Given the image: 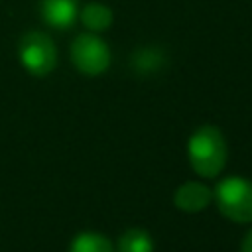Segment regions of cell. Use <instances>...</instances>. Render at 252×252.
<instances>
[{
  "label": "cell",
  "instance_id": "obj_1",
  "mask_svg": "<svg viewBox=\"0 0 252 252\" xmlns=\"http://www.w3.org/2000/svg\"><path fill=\"white\" fill-rule=\"evenodd\" d=\"M187 158L199 177H217L228 161V146L224 134L213 124L197 128L187 142Z\"/></svg>",
  "mask_w": 252,
  "mask_h": 252
},
{
  "label": "cell",
  "instance_id": "obj_4",
  "mask_svg": "<svg viewBox=\"0 0 252 252\" xmlns=\"http://www.w3.org/2000/svg\"><path fill=\"white\" fill-rule=\"evenodd\" d=\"M69 53H71V61L75 69L87 77H98L106 73L110 67V59H112L110 47L96 33L77 35L69 47Z\"/></svg>",
  "mask_w": 252,
  "mask_h": 252
},
{
  "label": "cell",
  "instance_id": "obj_5",
  "mask_svg": "<svg viewBox=\"0 0 252 252\" xmlns=\"http://www.w3.org/2000/svg\"><path fill=\"white\" fill-rule=\"evenodd\" d=\"M213 201V189L203 181H185L173 193V205L183 213H201Z\"/></svg>",
  "mask_w": 252,
  "mask_h": 252
},
{
  "label": "cell",
  "instance_id": "obj_11",
  "mask_svg": "<svg viewBox=\"0 0 252 252\" xmlns=\"http://www.w3.org/2000/svg\"><path fill=\"white\" fill-rule=\"evenodd\" d=\"M240 252H252V228L244 234L242 244H240Z\"/></svg>",
  "mask_w": 252,
  "mask_h": 252
},
{
  "label": "cell",
  "instance_id": "obj_9",
  "mask_svg": "<svg viewBox=\"0 0 252 252\" xmlns=\"http://www.w3.org/2000/svg\"><path fill=\"white\" fill-rule=\"evenodd\" d=\"M116 252H154V238L144 228H126L114 246Z\"/></svg>",
  "mask_w": 252,
  "mask_h": 252
},
{
  "label": "cell",
  "instance_id": "obj_2",
  "mask_svg": "<svg viewBox=\"0 0 252 252\" xmlns=\"http://www.w3.org/2000/svg\"><path fill=\"white\" fill-rule=\"evenodd\" d=\"M213 201L232 222H252V181L240 175L220 179L213 189Z\"/></svg>",
  "mask_w": 252,
  "mask_h": 252
},
{
  "label": "cell",
  "instance_id": "obj_3",
  "mask_svg": "<svg viewBox=\"0 0 252 252\" xmlns=\"http://www.w3.org/2000/svg\"><path fill=\"white\" fill-rule=\"evenodd\" d=\"M20 65L33 77H47L57 65V47L51 35L39 30L26 32L18 43Z\"/></svg>",
  "mask_w": 252,
  "mask_h": 252
},
{
  "label": "cell",
  "instance_id": "obj_10",
  "mask_svg": "<svg viewBox=\"0 0 252 252\" xmlns=\"http://www.w3.org/2000/svg\"><path fill=\"white\" fill-rule=\"evenodd\" d=\"M69 252H116V250H114V244L104 234L85 230L71 240Z\"/></svg>",
  "mask_w": 252,
  "mask_h": 252
},
{
  "label": "cell",
  "instance_id": "obj_7",
  "mask_svg": "<svg viewBox=\"0 0 252 252\" xmlns=\"http://www.w3.org/2000/svg\"><path fill=\"white\" fill-rule=\"evenodd\" d=\"M167 63L165 51L158 45H142L130 55V67L136 75L150 77L159 73Z\"/></svg>",
  "mask_w": 252,
  "mask_h": 252
},
{
  "label": "cell",
  "instance_id": "obj_8",
  "mask_svg": "<svg viewBox=\"0 0 252 252\" xmlns=\"http://www.w3.org/2000/svg\"><path fill=\"white\" fill-rule=\"evenodd\" d=\"M79 20L91 33H98L112 26L114 14L102 2H89L79 10Z\"/></svg>",
  "mask_w": 252,
  "mask_h": 252
},
{
  "label": "cell",
  "instance_id": "obj_6",
  "mask_svg": "<svg viewBox=\"0 0 252 252\" xmlns=\"http://www.w3.org/2000/svg\"><path fill=\"white\" fill-rule=\"evenodd\" d=\"M79 0H39V14L49 28L67 30L79 18Z\"/></svg>",
  "mask_w": 252,
  "mask_h": 252
}]
</instances>
